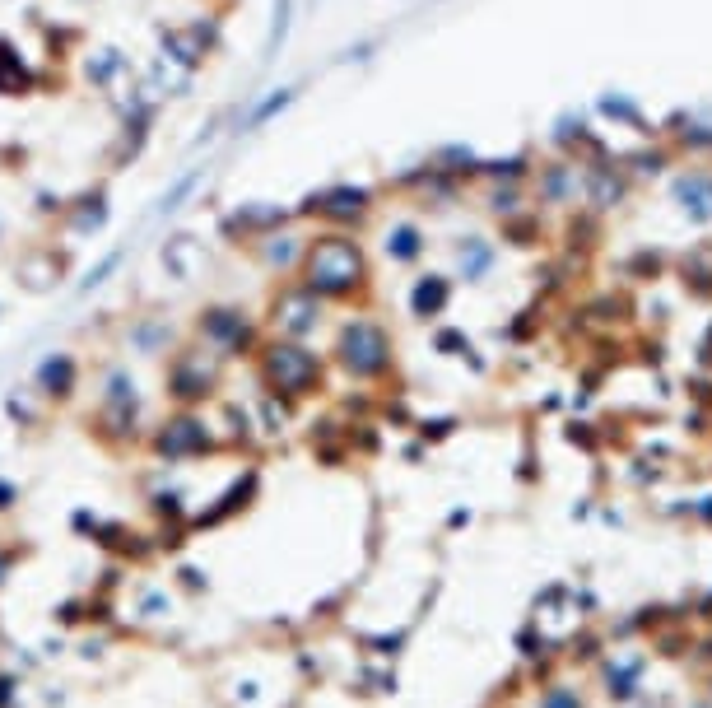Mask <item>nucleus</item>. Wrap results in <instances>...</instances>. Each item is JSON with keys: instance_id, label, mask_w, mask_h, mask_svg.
<instances>
[{"instance_id": "nucleus-1", "label": "nucleus", "mask_w": 712, "mask_h": 708, "mask_svg": "<svg viewBox=\"0 0 712 708\" xmlns=\"http://www.w3.org/2000/svg\"><path fill=\"white\" fill-rule=\"evenodd\" d=\"M294 280L308 285L322 303H359L368 294L373 266H368V252L354 233L317 229L308 238V252H303V266H298Z\"/></svg>"}, {"instance_id": "nucleus-2", "label": "nucleus", "mask_w": 712, "mask_h": 708, "mask_svg": "<svg viewBox=\"0 0 712 708\" xmlns=\"http://www.w3.org/2000/svg\"><path fill=\"white\" fill-rule=\"evenodd\" d=\"M94 392L98 396H94V410H89V434L112 452L140 448L149 434V415H145V392H140V378L131 373V364L112 359L98 373Z\"/></svg>"}, {"instance_id": "nucleus-3", "label": "nucleus", "mask_w": 712, "mask_h": 708, "mask_svg": "<svg viewBox=\"0 0 712 708\" xmlns=\"http://www.w3.org/2000/svg\"><path fill=\"white\" fill-rule=\"evenodd\" d=\"M252 368H256V387L261 392H275L284 401H312V396L326 387V359L317 345L308 341H280V336H266L261 350L252 354Z\"/></svg>"}, {"instance_id": "nucleus-4", "label": "nucleus", "mask_w": 712, "mask_h": 708, "mask_svg": "<svg viewBox=\"0 0 712 708\" xmlns=\"http://www.w3.org/2000/svg\"><path fill=\"white\" fill-rule=\"evenodd\" d=\"M331 364L345 373L350 382H387L391 368H396V345H391V331L377 322L373 313H350L336 327V341H331Z\"/></svg>"}, {"instance_id": "nucleus-5", "label": "nucleus", "mask_w": 712, "mask_h": 708, "mask_svg": "<svg viewBox=\"0 0 712 708\" xmlns=\"http://www.w3.org/2000/svg\"><path fill=\"white\" fill-rule=\"evenodd\" d=\"M224 378H229V364L187 336L163 364V401L173 410H205L210 401H219Z\"/></svg>"}, {"instance_id": "nucleus-6", "label": "nucleus", "mask_w": 712, "mask_h": 708, "mask_svg": "<svg viewBox=\"0 0 712 708\" xmlns=\"http://www.w3.org/2000/svg\"><path fill=\"white\" fill-rule=\"evenodd\" d=\"M191 341H201L205 350H215L224 364H252V354L266 341V327H261V317H256L252 308L215 299V303H205V308H196V317H191Z\"/></svg>"}, {"instance_id": "nucleus-7", "label": "nucleus", "mask_w": 712, "mask_h": 708, "mask_svg": "<svg viewBox=\"0 0 712 708\" xmlns=\"http://www.w3.org/2000/svg\"><path fill=\"white\" fill-rule=\"evenodd\" d=\"M140 448L159 466H187V462L219 457V452H224V438H219L215 420H210L205 410H168L163 420L149 424V434Z\"/></svg>"}, {"instance_id": "nucleus-8", "label": "nucleus", "mask_w": 712, "mask_h": 708, "mask_svg": "<svg viewBox=\"0 0 712 708\" xmlns=\"http://www.w3.org/2000/svg\"><path fill=\"white\" fill-rule=\"evenodd\" d=\"M326 313L331 303H322L308 285L298 280H275L266 308H261V327L266 336H280V341H317V331L326 327Z\"/></svg>"}, {"instance_id": "nucleus-9", "label": "nucleus", "mask_w": 712, "mask_h": 708, "mask_svg": "<svg viewBox=\"0 0 712 708\" xmlns=\"http://www.w3.org/2000/svg\"><path fill=\"white\" fill-rule=\"evenodd\" d=\"M373 187H359V182H331V187H317L308 191L303 201L294 205L298 224L303 219H317L322 229H340V233H354L363 219L373 215Z\"/></svg>"}, {"instance_id": "nucleus-10", "label": "nucleus", "mask_w": 712, "mask_h": 708, "mask_svg": "<svg viewBox=\"0 0 712 708\" xmlns=\"http://www.w3.org/2000/svg\"><path fill=\"white\" fill-rule=\"evenodd\" d=\"M256 499H261V466H247V471H242V476H233L205 508H191L187 531H191V536H201V531L229 527L233 518H242V513L256 504Z\"/></svg>"}, {"instance_id": "nucleus-11", "label": "nucleus", "mask_w": 712, "mask_h": 708, "mask_svg": "<svg viewBox=\"0 0 712 708\" xmlns=\"http://www.w3.org/2000/svg\"><path fill=\"white\" fill-rule=\"evenodd\" d=\"M84 80L108 98L112 112L126 108L135 98V89H140V75H135L131 56L121 52V47H94V52H84Z\"/></svg>"}, {"instance_id": "nucleus-12", "label": "nucleus", "mask_w": 712, "mask_h": 708, "mask_svg": "<svg viewBox=\"0 0 712 708\" xmlns=\"http://www.w3.org/2000/svg\"><path fill=\"white\" fill-rule=\"evenodd\" d=\"M308 238H312V233L294 219V224H284V229L266 233V238H256L247 252H252V261L270 275V280H294L298 266H303V252H308Z\"/></svg>"}, {"instance_id": "nucleus-13", "label": "nucleus", "mask_w": 712, "mask_h": 708, "mask_svg": "<svg viewBox=\"0 0 712 708\" xmlns=\"http://www.w3.org/2000/svg\"><path fill=\"white\" fill-rule=\"evenodd\" d=\"M215 47H219V19H191V24L159 28V56L196 70V75H201V66L210 61Z\"/></svg>"}, {"instance_id": "nucleus-14", "label": "nucleus", "mask_w": 712, "mask_h": 708, "mask_svg": "<svg viewBox=\"0 0 712 708\" xmlns=\"http://www.w3.org/2000/svg\"><path fill=\"white\" fill-rule=\"evenodd\" d=\"M294 205H280V201H247L238 210L219 219V233L229 238L233 247H252L256 238H266V233L284 229V224H294Z\"/></svg>"}, {"instance_id": "nucleus-15", "label": "nucleus", "mask_w": 712, "mask_h": 708, "mask_svg": "<svg viewBox=\"0 0 712 708\" xmlns=\"http://www.w3.org/2000/svg\"><path fill=\"white\" fill-rule=\"evenodd\" d=\"M84 382V364L75 350H47L33 364V378H28V387L47 401V406H70L75 401V392H80Z\"/></svg>"}, {"instance_id": "nucleus-16", "label": "nucleus", "mask_w": 712, "mask_h": 708, "mask_svg": "<svg viewBox=\"0 0 712 708\" xmlns=\"http://www.w3.org/2000/svg\"><path fill=\"white\" fill-rule=\"evenodd\" d=\"M182 341H187V336L173 327L168 313H135L131 322H126V331H121V345H126L135 359H168Z\"/></svg>"}, {"instance_id": "nucleus-17", "label": "nucleus", "mask_w": 712, "mask_h": 708, "mask_svg": "<svg viewBox=\"0 0 712 708\" xmlns=\"http://www.w3.org/2000/svg\"><path fill=\"white\" fill-rule=\"evenodd\" d=\"M112 219V201L103 187H89L80 191L75 201H66V210H61V229H66L70 243H89V238H98V233L108 229Z\"/></svg>"}, {"instance_id": "nucleus-18", "label": "nucleus", "mask_w": 712, "mask_h": 708, "mask_svg": "<svg viewBox=\"0 0 712 708\" xmlns=\"http://www.w3.org/2000/svg\"><path fill=\"white\" fill-rule=\"evenodd\" d=\"M61 275H66V261H61L56 247H28V252H19V261H14V280H19V289H28V294H52V289L61 285Z\"/></svg>"}, {"instance_id": "nucleus-19", "label": "nucleus", "mask_w": 712, "mask_h": 708, "mask_svg": "<svg viewBox=\"0 0 712 708\" xmlns=\"http://www.w3.org/2000/svg\"><path fill=\"white\" fill-rule=\"evenodd\" d=\"M429 252V233L419 219H391L387 229H382V257L391 266H419Z\"/></svg>"}, {"instance_id": "nucleus-20", "label": "nucleus", "mask_w": 712, "mask_h": 708, "mask_svg": "<svg viewBox=\"0 0 712 708\" xmlns=\"http://www.w3.org/2000/svg\"><path fill=\"white\" fill-rule=\"evenodd\" d=\"M159 261H163V271L173 275L177 285H191V280L205 271V247H201L196 233H173V238H163Z\"/></svg>"}, {"instance_id": "nucleus-21", "label": "nucleus", "mask_w": 712, "mask_h": 708, "mask_svg": "<svg viewBox=\"0 0 712 708\" xmlns=\"http://www.w3.org/2000/svg\"><path fill=\"white\" fill-rule=\"evenodd\" d=\"M582 164H545L536 173V196L545 205H573L587 191V173H578Z\"/></svg>"}, {"instance_id": "nucleus-22", "label": "nucleus", "mask_w": 712, "mask_h": 708, "mask_svg": "<svg viewBox=\"0 0 712 708\" xmlns=\"http://www.w3.org/2000/svg\"><path fill=\"white\" fill-rule=\"evenodd\" d=\"M219 415H224V420H215V429H219V438H224V452H256L261 448V429H256L252 406L224 401Z\"/></svg>"}, {"instance_id": "nucleus-23", "label": "nucleus", "mask_w": 712, "mask_h": 708, "mask_svg": "<svg viewBox=\"0 0 712 708\" xmlns=\"http://www.w3.org/2000/svg\"><path fill=\"white\" fill-rule=\"evenodd\" d=\"M447 308H452V275L429 271L410 285V317H419V322H438Z\"/></svg>"}, {"instance_id": "nucleus-24", "label": "nucleus", "mask_w": 712, "mask_h": 708, "mask_svg": "<svg viewBox=\"0 0 712 708\" xmlns=\"http://www.w3.org/2000/svg\"><path fill=\"white\" fill-rule=\"evenodd\" d=\"M145 504H149V518L159 522V527H187V518H191V490L177 485V480H159L145 494Z\"/></svg>"}, {"instance_id": "nucleus-25", "label": "nucleus", "mask_w": 712, "mask_h": 708, "mask_svg": "<svg viewBox=\"0 0 712 708\" xmlns=\"http://www.w3.org/2000/svg\"><path fill=\"white\" fill-rule=\"evenodd\" d=\"M42 84V75L28 66V56L10 38H0V98H24Z\"/></svg>"}, {"instance_id": "nucleus-26", "label": "nucleus", "mask_w": 712, "mask_h": 708, "mask_svg": "<svg viewBox=\"0 0 712 708\" xmlns=\"http://www.w3.org/2000/svg\"><path fill=\"white\" fill-rule=\"evenodd\" d=\"M498 266V247L489 243V238H480V233H471V238H461L457 243V280H466V285H480V280H489V271Z\"/></svg>"}, {"instance_id": "nucleus-27", "label": "nucleus", "mask_w": 712, "mask_h": 708, "mask_svg": "<svg viewBox=\"0 0 712 708\" xmlns=\"http://www.w3.org/2000/svg\"><path fill=\"white\" fill-rule=\"evenodd\" d=\"M140 80H145L159 98H187L191 84H196V70L177 66V61H168V56H154V66H149Z\"/></svg>"}, {"instance_id": "nucleus-28", "label": "nucleus", "mask_w": 712, "mask_h": 708, "mask_svg": "<svg viewBox=\"0 0 712 708\" xmlns=\"http://www.w3.org/2000/svg\"><path fill=\"white\" fill-rule=\"evenodd\" d=\"M252 415H256V429H261V438H284V429L294 424V401H284V396H275V392H261L256 396V406H252Z\"/></svg>"}, {"instance_id": "nucleus-29", "label": "nucleus", "mask_w": 712, "mask_h": 708, "mask_svg": "<svg viewBox=\"0 0 712 708\" xmlns=\"http://www.w3.org/2000/svg\"><path fill=\"white\" fill-rule=\"evenodd\" d=\"M47 410L52 406H47L33 387H10V392H5V415H10L19 429H42V424H47Z\"/></svg>"}, {"instance_id": "nucleus-30", "label": "nucleus", "mask_w": 712, "mask_h": 708, "mask_svg": "<svg viewBox=\"0 0 712 708\" xmlns=\"http://www.w3.org/2000/svg\"><path fill=\"white\" fill-rule=\"evenodd\" d=\"M675 201L689 219H712V177L708 173H685L675 182Z\"/></svg>"}, {"instance_id": "nucleus-31", "label": "nucleus", "mask_w": 712, "mask_h": 708, "mask_svg": "<svg viewBox=\"0 0 712 708\" xmlns=\"http://www.w3.org/2000/svg\"><path fill=\"white\" fill-rule=\"evenodd\" d=\"M131 615H135V620H145V625H154V620H168V615H173V592H168V587H154V583H140V587H135Z\"/></svg>"}, {"instance_id": "nucleus-32", "label": "nucleus", "mask_w": 712, "mask_h": 708, "mask_svg": "<svg viewBox=\"0 0 712 708\" xmlns=\"http://www.w3.org/2000/svg\"><path fill=\"white\" fill-rule=\"evenodd\" d=\"M289 103H294V89H289V84H280V89H270V94L261 98V103H256V108H252V112H247V117L238 122V131H242V126H247V131H261V126H266V122H275V117H280V112L289 108Z\"/></svg>"}, {"instance_id": "nucleus-33", "label": "nucleus", "mask_w": 712, "mask_h": 708, "mask_svg": "<svg viewBox=\"0 0 712 708\" xmlns=\"http://www.w3.org/2000/svg\"><path fill=\"white\" fill-rule=\"evenodd\" d=\"M619 196H624V182L615 177V168H592V173H587V201H592L596 210H610Z\"/></svg>"}, {"instance_id": "nucleus-34", "label": "nucleus", "mask_w": 712, "mask_h": 708, "mask_svg": "<svg viewBox=\"0 0 712 708\" xmlns=\"http://www.w3.org/2000/svg\"><path fill=\"white\" fill-rule=\"evenodd\" d=\"M438 173H447V177H461V173H475L480 168V159H475V150L471 145H443V150L429 159Z\"/></svg>"}, {"instance_id": "nucleus-35", "label": "nucleus", "mask_w": 712, "mask_h": 708, "mask_svg": "<svg viewBox=\"0 0 712 708\" xmlns=\"http://www.w3.org/2000/svg\"><path fill=\"white\" fill-rule=\"evenodd\" d=\"M484 205H489V215H498V219L522 215V187H517V182H494L489 196H484Z\"/></svg>"}, {"instance_id": "nucleus-36", "label": "nucleus", "mask_w": 712, "mask_h": 708, "mask_svg": "<svg viewBox=\"0 0 712 708\" xmlns=\"http://www.w3.org/2000/svg\"><path fill=\"white\" fill-rule=\"evenodd\" d=\"M526 168H531V164H526V154H517V159H498V164H480L475 173H484L489 182H522V177H526Z\"/></svg>"}, {"instance_id": "nucleus-37", "label": "nucleus", "mask_w": 712, "mask_h": 708, "mask_svg": "<svg viewBox=\"0 0 712 708\" xmlns=\"http://www.w3.org/2000/svg\"><path fill=\"white\" fill-rule=\"evenodd\" d=\"M536 708H587V704H582V695L573 690V685H545Z\"/></svg>"}, {"instance_id": "nucleus-38", "label": "nucleus", "mask_w": 712, "mask_h": 708, "mask_svg": "<svg viewBox=\"0 0 712 708\" xmlns=\"http://www.w3.org/2000/svg\"><path fill=\"white\" fill-rule=\"evenodd\" d=\"M173 578H177V587H182L187 597H205V592H210V573L196 569V564H177Z\"/></svg>"}, {"instance_id": "nucleus-39", "label": "nucleus", "mask_w": 712, "mask_h": 708, "mask_svg": "<svg viewBox=\"0 0 712 708\" xmlns=\"http://www.w3.org/2000/svg\"><path fill=\"white\" fill-rule=\"evenodd\" d=\"M405 639H410V629H401V634H363V648H373L377 657H396L405 648Z\"/></svg>"}, {"instance_id": "nucleus-40", "label": "nucleus", "mask_w": 712, "mask_h": 708, "mask_svg": "<svg viewBox=\"0 0 712 708\" xmlns=\"http://www.w3.org/2000/svg\"><path fill=\"white\" fill-rule=\"evenodd\" d=\"M121 257H126V252H108V257L98 261L94 271L84 275V285H80V294H94V289H98V285H108V275H112V271H117V266H121Z\"/></svg>"}, {"instance_id": "nucleus-41", "label": "nucleus", "mask_w": 712, "mask_h": 708, "mask_svg": "<svg viewBox=\"0 0 712 708\" xmlns=\"http://www.w3.org/2000/svg\"><path fill=\"white\" fill-rule=\"evenodd\" d=\"M433 345H438L443 354H471L466 331H457V327H438V331H433Z\"/></svg>"}, {"instance_id": "nucleus-42", "label": "nucleus", "mask_w": 712, "mask_h": 708, "mask_svg": "<svg viewBox=\"0 0 712 708\" xmlns=\"http://www.w3.org/2000/svg\"><path fill=\"white\" fill-rule=\"evenodd\" d=\"M191 187H196V173L177 177L173 187H168V191H163V196H159V215H173V210H177V205H182V196H187Z\"/></svg>"}, {"instance_id": "nucleus-43", "label": "nucleus", "mask_w": 712, "mask_h": 708, "mask_svg": "<svg viewBox=\"0 0 712 708\" xmlns=\"http://www.w3.org/2000/svg\"><path fill=\"white\" fill-rule=\"evenodd\" d=\"M19 690H24L19 671H5V667H0V708H19Z\"/></svg>"}, {"instance_id": "nucleus-44", "label": "nucleus", "mask_w": 712, "mask_h": 708, "mask_svg": "<svg viewBox=\"0 0 712 708\" xmlns=\"http://www.w3.org/2000/svg\"><path fill=\"white\" fill-rule=\"evenodd\" d=\"M19 499H24V490H19V480L0 476V518H5V513H14V508H19Z\"/></svg>"}, {"instance_id": "nucleus-45", "label": "nucleus", "mask_w": 712, "mask_h": 708, "mask_svg": "<svg viewBox=\"0 0 712 708\" xmlns=\"http://www.w3.org/2000/svg\"><path fill=\"white\" fill-rule=\"evenodd\" d=\"M61 210H66V196H52V191H38V215L61 219Z\"/></svg>"}, {"instance_id": "nucleus-46", "label": "nucleus", "mask_w": 712, "mask_h": 708, "mask_svg": "<svg viewBox=\"0 0 712 708\" xmlns=\"http://www.w3.org/2000/svg\"><path fill=\"white\" fill-rule=\"evenodd\" d=\"M19 555H24L19 545H0V587L10 583V573H14V564H19Z\"/></svg>"}, {"instance_id": "nucleus-47", "label": "nucleus", "mask_w": 712, "mask_h": 708, "mask_svg": "<svg viewBox=\"0 0 712 708\" xmlns=\"http://www.w3.org/2000/svg\"><path fill=\"white\" fill-rule=\"evenodd\" d=\"M233 699H238V704H256V699H261V681H238Z\"/></svg>"}, {"instance_id": "nucleus-48", "label": "nucleus", "mask_w": 712, "mask_h": 708, "mask_svg": "<svg viewBox=\"0 0 712 708\" xmlns=\"http://www.w3.org/2000/svg\"><path fill=\"white\" fill-rule=\"evenodd\" d=\"M419 434H424V438H447V434H452V420H433V424H424Z\"/></svg>"}, {"instance_id": "nucleus-49", "label": "nucleus", "mask_w": 712, "mask_h": 708, "mask_svg": "<svg viewBox=\"0 0 712 708\" xmlns=\"http://www.w3.org/2000/svg\"><path fill=\"white\" fill-rule=\"evenodd\" d=\"M661 164H666L661 154H638V173H657Z\"/></svg>"}, {"instance_id": "nucleus-50", "label": "nucleus", "mask_w": 712, "mask_h": 708, "mask_svg": "<svg viewBox=\"0 0 712 708\" xmlns=\"http://www.w3.org/2000/svg\"><path fill=\"white\" fill-rule=\"evenodd\" d=\"M0 243H5V219H0Z\"/></svg>"}]
</instances>
